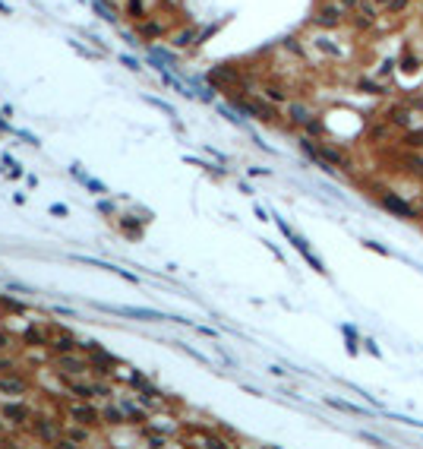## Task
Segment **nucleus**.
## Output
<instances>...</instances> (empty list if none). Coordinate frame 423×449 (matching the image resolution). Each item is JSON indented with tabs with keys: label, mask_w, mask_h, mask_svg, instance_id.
I'll use <instances>...</instances> for the list:
<instances>
[{
	"label": "nucleus",
	"mask_w": 423,
	"mask_h": 449,
	"mask_svg": "<svg viewBox=\"0 0 423 449\" xmlns=\"http://www.w3.org/2000/svg\"><path fill=\"white\" fill-rule=\"evenodd\" d=\"M275 221H278L281 234H285V238H288V241H291V244H294V247H297V250H300V256L307 259V266H313V269H316V272H319V275H328V269L322 266V259H319V256L313 253V247H310L307 241H303V238H300V234H297V231L291 228V224H288L285 218H275Z\"/></svg>",
	"instance_id": "nucleus-1"
},
{
	"label": "nucleus",
	"mask_w": 423,
	"mask_h": 449,
	"mask_svg": "<svg viewBox=\"0 0 423 449\" xmlns=\"http://www.w3.org/2000/svg\"><path fill=\"white\" fill-rule=\"evenodd\" d=\"M32 430H35V436H38L41 443H48V446H57V443L63 440V427H60V421H57V418H48V415H35Z\"/></svg>",
	"instance_id": "nucleus-2"
},
{
	"label": "nucleus",
	"mask_w": 423,
	"mask_h": 449,
	"mask_svg": "<svg viewBox=\"0 0 423 449\" xmlns=\"http://www.w3.org/2000/svg\"><path fill=\"white\" fill-rule=\"evenodd\" d=\"M66 418L69 421H79V424H89V427H95L98 418H101V408L95 405L92 399H76L66 405Z\"/></svg>",
	"instance_id": "nucleus-3"
},
{
	"label": "nucleus",
	"mask_w": 423,
	"mask_h": 449,
	"mask_svg": "<svg viewBox=\"0 0 423 449\" xmlns=\"http://www.w3.org/2000/svg\"><path fill=\"white\" fill-rule=\"evenodd\" d=\"M26 392H29V376H26V373H16V370L0 373V396H7V399H22Z\"/></svg>",
	"instance_id": "nucleus-4"
},
{
	"label": "nucleus",
	"mask_w": 423,
	"mask_h": 449,
	"mask_svg": "<svg viewBox=\"0 0 423 449\" xmlns=\"http://www.w3.org/2000/svg\"><path fill=\"white\" fill-rule=\"evenodd\" d=\"M89 358H79L76 351H66L57 358V373L60 376H89Z\"/></svg>",
	"instance_id": "nucleus-5"
},
{
	"label": "nucleus",
	"mask_w": 423,
	"mask_h": 449,
	"mask_svg": "<svg viewBox=\"0 0 423 449\" xmlns=\"http://www.w3.org/2000/svg\"><path fill=\"white\" fill-rule=\"evenodd\" d=\"M98 310H104V313H120V316H130V320H146V323H161V320H171L168 313H158V310H143V307H108V304H98Z\"/></svg>",
	"instance_id": "nucleus-6"
},
{
	"label": "nucleus",
	"mask_w": 423,
	"mask_h": 449,
	"mask_svg": "<svg viewBox=\"0 0 423 449\" xmlns=\"http://www.w3.org/2000/svg\"><path fill=\"white\" fill-rule=\"evenodd\" d=\"M0 415H4L13 427H22V424H32V408L26 405L22 399H7L4 408H0Z\"/></svg>",
	"instance_id": "nucleus-7"
},
{
	"label": "nucleus",
	"mask_w": 423,
	"mask_h": 449,
	"mask_svg": "<svg viewBox=\"0 0 423 449\" xmlns=\"http://www.w3.org/2000/svg\"><path fill=\"white\" fill-rule=\"evenodd\" d=\"M73 259L89 263V266H95V269H104V272H111V275H120L123 282H130V285H139V275L130 272V269H123V266H117V263H104V259H92V256H73Z\"/></svg>",
	"instance_id": "nucleus-8"
},
{
	"label": "nucleus",
	"mask_w": 423,
	"mask_h": 449,
	"mask_svg": "<svg viewBox=\"0 0 423 449\" xmlns=\"http://www.w3.org/2000/svg\"><path fill=\"white\" fill-rule=\"evenodd\" d=\"M237 79H240V73H237V67H231V64L212 67L208 76H205V82H208L212 89H215V86H231V82H237Z\"/></svg>",
	"instance_id": "nucleus-9"
},
{
	"label": "nucleus",
	"mask_w": 423,
	"mask_h": 449,
	"mask_svg": "<svg viewBox=\"0 0 423 449\" xmlns=\"http://www.w3.org/2000/svg\"><path fill=\"white\" fill-rule=\"evenodd\" d=\"M136 32H139V38L143 41H158V38H164V35H168V26H164L161 19H139L136 22Z\"/></svg>",
	"instance_id": "nucleus-10"
},
{
	"label": "nucleus",
	"mask_w": 423,
	"mask_h": 449,
	"mask_svg": "<svg viewBox=\"0 0 423 449\" xmlns=\"http://www.w3.org/2000/svg\"><path fill=\"white\" fill-rule=\"evenodd\" d=\"M382 209L385 212H392V215H401V218H417V209L414 206H407L401 196H395V193H385L382 196Z\"/></svg>",
	"instance_id": "nucleus-11"
},
{
	"label": "nucleus",
	"mask_w": 423,
	"mask_h": 449,
	"mask_svg": "<svg viewBox=\"0 0 423 449\" xmlns=\"http://www.w3.org/2000/svg\"><path fill=\"white\" fill-rule=\"evenodd\" d=\"M120 408L130 424H149V408L139 399H120Z\"/></svg>",
	"instance_id": "nucleus-12"
},
{
	"label": "nucleus",
	"mask_w": 423,
	"mask_h": 449,
	"mask_svg": "<svg viewBox=\"0 0 423 449\" xmlns=\"http://www.w3.org/2000/svg\"><path fill=\"white\" fill-rule=\"evenodd\" d=\"M66 380V389L73 392L76 399H95L98 392H95V383H89L86 376H63Z\"/></svg>",
	"instance_id": "nucleus-13"
},
{
	"label": "nucleus",
	"mask_w": 423,
	"mask_h": 449,
	"mask_svg": "<svg viewBox=\"0 0 423 449\" xmlns=\"http://www.w3.org/2000/svg\"><path fill=\"white\" fill-rule=\"evenodd\" d=\"M51 348L57 351V354H66V351H79V339L73 335V329H57V339L51 342Z\"/></svg>",
	"instance_id": "nucleus-14"
},
{
	"label": "nucleus",
	"mask_w": 423,
	"mask_h": 449,
	"mask_svg": "<svg viewBox=\"0 0 423 449\" xmlns=\"http://www.w3.org/2000/svg\"><path fill=\"white\" fill-rule=\"evenodd\" d=\"M117 228L123 231V238L139 241V238H143V228H146V221H139L136 215H120V218H117Z\"/></svg>",
	"instance_id": "nucleus-15"
},
{
	"label": "nucleus",
	"mask_w": 423,
	"mask_h": 449,
	"mask_svg": "<svg viewBox=\"0 0 423 449\" xmlns=\"http://www.w3.org/2000/svg\"><path fill=\"white\" fill-rule=\"evenodd\" d=\"M101 421H104V424H114V427L126 424V415H123L120 402H108V405H101Z\"/></svg>",
	"instance_id": "nucleus-16"
},
{
	"label": "nucleus",
	"mask_w": 423,
	"mask_h": 449,
	"mask_svg": "<svg viewBox=\"0 0 423 449\" xmlns=\"http://www.w3.org/2000/svg\"><path fill=\"white\" fill-rule=\"evenodd\" d=\"M338 22H341V10L338 7H322L316 13V26H338Z\"/></svg>",
	"instance_id": "nucleus-17"
},
{
	"label": "nucleus",
	"mask_w": 423,
	"mask_h": 449,
	"mask_svg": "<svg viewBox=\"0 0 423 449\" xmlns=\"http://www.w3.org/2000/svg\"><path fill=\"white\" fill-rule=\"evenodd\" d=\"M92 10H95V16L104 19V22H117V7L108 4V0H92Z\"/></svg>",
	"instance_id": "nucleus-18"
},
{
	"label": "nucleus",
	"mask_w": 423,
	"mask_h": 449,
	"mask_svg": "<svg viewBox=\"0 0 423 449\" xmlns=\"http://www.w3.org/2000/svg\"><path fill=\"white\" fill-rule=\"evenodd\" d=\"M123 13L139 22V19L149 16V7H146V0H123Z\"/></svg>",
	"instance_id": "nucleus-19"
},
{
	"label": "nucleus",
	"mask_w": 423,
	"mask_h": 449,
	"mask_svg": "<svg viewBox=\"0 0 423 449\" xmlns=\"http://www.w3.org/2000/svg\"><path fill=\"white\" fill-rule=\"evenodd\" d=\"M22 342H26V345H44L48 335H44L41 326H26V329H22Z\"/></svg>",
	"instance_id": "nucleus-20"
},
{
	"label": "nucleus",
	"mask_w": 423,
	"mask_h": 449,
	"mask_svg": "<svg viewBox=\"0 0 423 449\" xmlns=\"http://www.w3.org/2000/svg\"><path fill=\"white\" fill-rule=\"evenodd\" d=\"M196 38H199V35H196V29L193 26H186V29H180L177 35H174V48H190V44H196Z\"/></svg>",
	"instance_id": "nucleus-21"
},
{
	"label": "nucleus",
	"mask_w": 423,
	"mask_h": 449,
	"mask_svg": "<svg viewBox=\"0 0 423 449\" xmlns=\"http://www.w3.org/2000/svg\"><path fill=\"white\" fill-rule=\"evenodd\" d=\"M288 114H291L294 124H303V127H307V121H310V111L303 108V104H288Z\"/></svg>",
	"instance_id": "nucleus-22"
},
{
	"label": "nucleus",
	"mask_w": 423,
	"mask_h": 449,
	"mask_svg": "<svg viewBox=\"0 0 423 449\" xmlns=\"http://www.w3.org/2000/svg\"><path fill=\"white\" fill-rule=\"evenodd\" d=\"M319 155H322L325 161H332V164H347V158H344V152H338V149H328V146H319Z\"/></svg>",
	"instance_id": "nucleus-23"
},
{
	"label": "nucleus",
	"mask_w": 423,
	"mask_h": 449,
	"mask_svg": "<svg viewBox=\"0 0 423 449\" xmlns=\"http://www.w3.org/2000/svg\"><path fill=\"white\" fill-rule=\"evenodd\" d=\"M126 383H130V386L136 389V392H146V389H152V383H149V380H146V376L139 373V370H133L130 376H126Z\"/></svg>",
	"instance_id": "nucleus-24"
},
{
	"label": "nucleus",
	"mask_w": 423,
	"mask_h": 449,
	"mask_svg": "<svg viewBox=\"0 0 423 449\" xmlns=\"http://www.w3.org/2000/svg\"><path fill=\"white\" fill-rule=\"evenodd\" d=\"M146 101H149V104H155V108H161V111H164V114H168V117H171V121H174V124H180V117H177V111H174V108H171V104H168V101H161V98H152V95H146Z\"/></svg>",
	"instance_id": "nucleus-25"
},
{
	"label": "nucleus",
	"mask_w": 423,
	"mask_h": 449,
	"mask_svg": "<svg viewBox=\"0 0 423 449\" xmlns=\"http://www.w3.org/2000/svg\"><path fill=\"white\" fill-rule=\"evenodd\" d=\"M328 405H335V408H341V411H347V415H363V408H357L354 402H341V399H325Z\"/></svg>",
	"instance_id": "nucleus-26"
},
{
	"label": "nucleus",
	"mask_w": 423,
	"mask_h": 449,
	"mask_svg": "<svg viewBox=\"0 0 423 449\" xmlns=\"http://www.w3.org/2000/svg\"><path fill=\"white\" fill-rule=\"evenodd\" d=\"M341 332H344V339H347V348H350V354H357V329L350 326V323H344V326H341Z\"/></svg>",
	"instance_id": "nucleus-27"
},
{
	"label": "nucleus",
	"mask_w": 423,
	"mask_h": 449,
	"mask_svg": "<svg viewBox=\"0 0 423 449\" xmlns=\"http://www.w3.org/2000/svg\"><path fill=\"white\" fill-rule=\"evenodd\" d=\"M69 44H73V51H79L82 57H89V61H98V57H101V54H98V48H86V44H82V41H76V38L69 41Z\"/></svg>",
	"instance_id": "nucleus-28"
},
{
	"label": "nucleus",
	"mask_w": 423,
	"mask_h": 449,
	"mask_svg": "<svg viewBox=\"0 0 423 449\" xmlns=\"http://www.w3.org/2000/svg\"><path fill=\"white\" fill-rule=\"evenodd\" d=\"M120 64L130 70V73H143V64H139L136 57H130V54H120Z\"/></svg>",
	"instance_id": "nucleus-29"
},
{
	"label": "nucleus",
	"mask_w": 423,
	"mask_h": 449,
	"mask_svg": "<svg viewBox=\"0 0 423 449\" xmlns=\"http://www.w3.org/2000/svg\"><path fill=\"white\" fill-rule=\"evenodd\" d=\"M316 48H322V51H328V57H341V51H338V44H332V41H325V38H316Z\"/></svg>",
	"instance_id": "nucleus-30"
},
{
	"label": "nucleus",
	"mask_w": 423,
	"mask_h": 449,
	"mask_svg": "<svg viewBox=\"0 0 423 449\" xmlns=\"http://www.w3.org/2000/svg\"><path fill=\"white\" fill-rule=\"evenodd\" d=\"M98 212H101V215H114V212H117L114 199H101V203H98Z\"/></svg>",
	"instance_id": "nucleus-31"
},
{
	"label": "nucleus",
	"mask_w": 423,
	"mask_h": 449,
	"mask_svg": "<svg viewBox=\"0 0 423 449\" xmlns=\"http://www.w3.org/2000/svg\"><path fill=\"white\" fill-rule=\"evenodd\" d=\"M307 133H310V136H322L325 130H322V124H319V121H313V117H310V121H307Z\"/></svg>",
	"instance_id": "nucleus-32"
},
{
	"label": "nucleus",
	"mask_w": 423,
	"mask_h": 449,
	"mask_svg": "<svg viewBox=\"0 0 423 449\" xmlns=\"http://www.w3.org/2000/svg\"><path fill=\"white\" fill-rule=\"evenodd\" d=\"M392 121H398V124H401V127H407V114H404V108H392Z\"/></svg>",
	"instance_id": "nucleus-33"
},
{
	"label": "nucleus",
	"mask_w": 423,
	"mask_h": 449,
	"mask_svg": "<svg viewBox=\"0 0 423 449\" xmlns=\"http://www.w3.org/2000/svg\"><path fill=\"white\" fill-rule=\"evenodd\" d=\"M95 392H98V396H104V399H114V389H111L108 383H95Z\"/></svg>",
	"instance_id": "nucleus-34"
},
{
	"label": "nucleus",
	"mask_w": 423,
	"mask_h": 449,
	"mask_svg": "<svg viewBox=\"0 0 423 449\" xmlns=\"http://www.w3.org/2000/svg\"><path fill=\"white\" fill-rule=\"evenodd\" d=\"M7 370H16V358H0V373Z\"/></svg>",
	"instance_id": "nucleus-35"
},
{
	"label": "nucleus",
	"mask_w": 423,
	"mask_h": 449,
	"mask_svg": "<svg viewBox=\"0 0 423 449\" xmlns=\"http://www.w3.org/2000/svg\"><path fill=\"white\" fill-rule=\"evenodd\" d=\"M120 35H123V41H126V44H133V48H136L139 41H143V38H139V32H120Z\"/></svg>",
	"instance_id": "nucleus-36"
},
{
	"label": "nucleus",
	"mask_w": 423,
	"mask_h": 449,
	"mask_svg": "<svg viewBox=\"0 0 423 449\" xmlns=\"http://www.w3.org/2000/svg\"><path fill=\"white\" fill-rule=\"evenodd\" d=\"M363 247H370V250H376V253H382V256H389V250H385L382 244H376V241H363Z\"/></svg>",
	"instance_id": "nucleus-37"
},
{
	"label": "nucleus",
	"mask_w": 423,
	"mask_h": 449,
	"mask_svg": "<svg viewBox=\"0 0 423 449\" xmlns=\"http://www.w3.org/2000/svg\"><path fill=\"white\" fill-rule=\"evenodd\" d=\"M367 351L373 354V358H382V351H379V345H376L373 339H367Z\"/></svg>",
	"instance_id": "nucleus-38"
},
{
	"label": "nucleus",
	"mask_w": 423,
	"mask_h": 449,
	"mask_svg": "<svg viewBox=\"0 0 423 449\" xmlns=\"http://www.w3.org/2000/svg\"><path fill=\"white\" fill-rule=\"evenodd\" d=\"M66 212H69V209H66L63 203H54V206H51V215H60V218H63Z\"/></svg>",
	"instance_id": "nucleus-39"
},
{
	"label": "nucleus",
	"mask_w": 423,
	"mask_h": 449,
	"mask_svg": "<svg viewBox=\"0 0 423 449\" xmlns=\"http://www.w3.org/2000/svg\"><path fill=\"white\" fill-rule=\"evenodd\" d=\"M10 288L19 291V294H35V288H26V285H19V282H10Z\"/></svg>",
	"instance_id": "nucleus-40"
},
{
	"label": "nucleus",
	"mask_w": 423,
	"mask_h": 449,
	"mask_svg": "<svg viewBox=\"0 0 423 449\" xmlns=\"http://www.w3.org/2000/svg\"><path fill=\"white\" fill-rule=\"evenodd\" d=\"M360 89H363V92H373V95H379V92H382L376 82H360Z\"/></svg>",
	"instance_id": "nucleus-41"
},
{
	"label": "nucleus",
	"mask_w": 423,
	"mask_h": 449,
	"mask_svg": "<svg viewBox=\"0 0 423 449\" xmlns=\"http://www.w3.org/2000/svg\"><path fill=\"white\" fill-rule=\"evenodd\" d=\"M196 332H199V335H205V339H215V335H218L215 329H208V326H196Z\"/></svg>",
	"instance_id": "nucleus-42"
},
{
	"label": "nucleus",
	"mask_w": 423,
	"mask_h": 449,
	"mask_svg": "<svg viewBox=\"0 0 423 449\" xmlns=\"http://www.w3.org/2000/svg\"><path fill=\"white\" fill-rule=\"evenodd\" d=\"M404 7H407V0H392V4H389V10H392V13H401Z\"/></svg>",
	"instance_id": "nucleus-43"
},
{
	"label": "nucleus",
	"mask_w": 423,
	"mask_h": 449,
	"mask_svg": "<svg viewBox=\"0 0 423 449\" xmlns=\"http://www.w3.org/2000/svg\"><path fill=\"white\" fill-rule=\"evenodd\" d=\"M407 143H410V146H423V133H410Z\"/></svg>",
	"instance_id": "nucleus-44"
},
{
	"label": "nucleus",
	"mask_w": 423,
	"mask_h": 449,
	"mask_svg": "<svg viewBox=\"0 0 423 449\" xmlns=\"http://www.w3.org/2000/svg\"><path fill=\"white\" fill-rule=\"evenodd\" d=\"M4 348H10V335L4 332V329H0V351H4Z\"/></svg>",
	"instance_id": "nucleus-45"
},
{
	"label": "nucleus",
	"mask_w": 423,
	"mask_h": 449,
	"mask_svg": "<svg viewBox=\"0 0 423 449\" xmlns=\"http://www.w3.org/2000/svg\"><path fill=\"white\" fill-rule=\"evenodd\" d=\"M7 427H13V424H10V421H7L4 415H0V436H4V433H7Z\"/></svg>",
	"instance_id": "nucleus-46"
},
{
	"label": "nucleus",
	"mask_w": 423,
	"mask_h": 449,
	"mask_svg": "<svg viewBox=\"0 0 423 449\" xmlns=\"http://www.w3.org/2000/svg\"><path fill=\"white\" fill-rule=\"evenodd\" d=\"M0 133H13V127H7V124H4V117H0Z\"/></svg>",
	"instance_id": "nucleus-47"
},
{
	"label": "nucleus",
	"mask_w": 423,
	"mask_h": 449,
	"mask_svg": "<svg viewBox=\"0 0 423 449\" xmlns=\"http://www.w3.org/2000/svg\"><path fill=\"white\" fill-rule=\"evenodd\" d=\"M414 168H420V171H423V158H414Z\"/></svg>",
	"instance_id": "nucleus-48"
},
{
	"label": "nucleus",
	"mask_w": 423,
	"mask_h": 449,
	"mask_svg": "<svg viewBox=\"0 0 423 449\" xmlns=\"http://www.w3.org/2000/svg\"><path fill=\"white\" fill-rule=\"evenodd\" d=\"M373 4H385V7H389V4H392V0H373Z\"/></svg>",
	"instance_id": "nucleus-49"
},
{
	"label": "nucleus",
	"mask_w": 423,
	"mask_h": 449,
	"mask_svg": "<svg viewBox=\"0 0 423 449\" xmlns=\"http://www.w3.org/2000/svg\"><path fill=\"white\" fill-rule=\"evenodd\" d=\"M344 7H357V4H354V0H344Z\"/></svg>",
	"instance_id": "nucleus-50"
},
{
	"label": "nucleus",
	"mask_w": 423,
	"mask_h": 449,
	"mask_svg": "<svg viewBox=\"0 0 423 449\" xmlns=\"http://www.w3.org/2000/svg\"><path fill=\"white\" fill-rule=\"evenodd\" d=\"M120 4H123V0H120Z\"/></svg>",
	"instance_id": "nucleus-51"
}]
</instances>
